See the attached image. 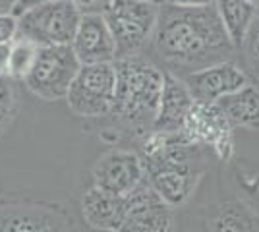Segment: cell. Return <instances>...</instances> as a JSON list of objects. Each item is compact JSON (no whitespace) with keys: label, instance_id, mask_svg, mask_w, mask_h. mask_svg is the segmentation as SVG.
<instances>
[{"label":"cell","instance_id":"1","mask_svg":"<svg viewBox=\"0 0 259 232\" xmlns=\"http://www.w3.org/2000/svg\"><path fill=\"white\" fill-rule=\"evenodd\" d=\"M153 47L172 66H194L195 70L223 62L221 56L234 49L215 4L205 8L162 4Z\"/></svg>","mask_w":259,"mask_h":232},{"label":"cell","instance_id":"2","mask_svg":"<svg viewBox=\"0 0 259 232\" xmlns=\"http://www.w3.org/2000/svg\"><path fill=\"white\" fill-rule=\"evenodd\" d=\"M116 95L108 116L138 135H149L159 114L164 72L143 56L118 58Z\"/></svg>","mask_w":259,"mask_h":232},{"label":"cell","instance_id":"3","mask_svg":"<svg viewBox=\"0 0 259 232\" xmlns=\"http://www.w3.org/2000/svg\"><path fill=\"white\" fill-rule=\"evenodd\" d=\"M161 6L147 0H112L103 12L116 43V60L138 56L145 44L153 41Z\"/></svg>","mask_w":259,"mask_h":232},{"label":"cell","instance_id":"4","mask_svg":"<svg viewBox=\"0 0 259 232\" xmlns=\"http://www.w3.org/2000/svg\"><path fill=\"white\" fill-rule=\"evenodd\" d=\"M83 14L74 0H56L18 16L20 37L37 47H70Z\"/></svg>","mask_w":259,"mask_h":232},{"label":"cell","instance_id":"5","mask_svg":"<svg viewBox=\"0 0 259 232\" xmlns=\"http://www.w3.org/2000/svg\"><path fill=\"white\" fill-rule=\"evenodd\" d=\"M116 95V66L89 64L81 66L72 87L68 91V109L79 118H103L108 116Z\"/></svg>","mask_w":259,"mask_h":232},{"label":"cell","instance_id":"6","mask_svg":"<svg viewBox=\"0 0 259 232\" xmlns=\"http://www.w3.org/2000/svg\"><path fill=\"white\" fill-rule=\"evenodd\" d=\"M79 68L81 64L72 47H41L35 66L23 83L43 101L66 99Z\"/></svg>","mask_w":259,"mask_h":232},{"label":"cell","instance_id":"7","mask_svg":"<svg viewBox=\"0 0 259 232\" xmlns=\"http://www.w3.org/2000/svg\"><path fill=\"white\" fill-rule=\"evenodd\" d=\"M0 232H77L72 215L60 205L43 201L0 203Z\"/></svg>","mask_w":259,"mask_h":232},{"label":"cell","instance_id":"8","mask_svg":"<svg viewBox=\"0 0 259 232\" xmlns=\"http://www.w3.org/2000/svg\"><path fill=\"white\" fill-rule=\"evenodd\" d=\"M145 176L141 157L126 149H110L93 166V186L118 196H130L147 180Z\"/></svg>","mask_w":259,"mask_h":232},{"label":"cell","instance_id":"9","mask_svg":"<svg viewBox=\"0 0 259 232\" xmlns=\"http://www.w3.org/2000/svg\"><path fill=\"white\" fill-rule=\"evenodd\" d=\"M192 97L199 105H217L221 99L249 85L248 74L230 60L199 68L184 77Z\"/></svg>","mask_w":259,"mask_h":232},{"label":"cell","instance_id":"10","mask_svg":"<svg viewBox=\"0 0 259 232\" xmlns=\"http://www.w3.org/2000/svg\"><path fill=\"white\" fill-rule=\"evenodd\" d=\"M178 133L195 147H213L223 159L230 157L232 153V126L217 105L195 103Z\"/></svg>","mask_w":259,"mask_h":232},{"label":"cell","instance_id":"11","mask_svg":"<svg viewBox=\"0 0 259 232\" xmlns=\"http://www.w3.org/2000/svg\"><path fill=\"white\" fill-rule=\"evenodd\" d=\"M128 198V213L118 232H172V209L145 180Z\"/></svg>","mask_w":259,"mask_h":232},{"label":"cell","instance_id":"12","mask_svg":"<svg viewBox=\"0 0 259 232\" xmlns=\"http://www.w3.org/2000/svg\"><path fill=\"white\" fill-rule=\"evenodd\" d=\"M70 47L81 66L116 62V43L103 14H83Z\"/></svg>","mask_w":259,"mask_h":232},{"label":"cell","instance_id":"13","mask_svg":"<svg viewBox=\"0 0 259 232\" xmlns=\"http://www.w3.org/2000/svg\"><path fill=\"white\" fill-rule=\"evenodd\" d=\"M81 213L91 228L118 232L128 213V198L91 186L81 198Z\"/></svg>","mask_w":259,"mask_h":232},{"label":"cell","instance_id":"14","mask_svg":"<svg viewBox=\"0 0 259 232\" xmlns=\"http://www.w3.org/2000/svg\"><path fill=\"white\" fill-rule=\"evenodd\" d=\"M195 101L184 79L164 72V87H162L159 114L153 126V132L178 133L182 130L188 114L194 109Z\"/></svg>","mask_w":259,"mask_h":232},{"label":"cell","instance_id":"15","mask_svg":"<svg viewBox=\"0 0 259 232\" xmlns=\"http://www.w3.org/2000/svg\"><path fill=\"white\" fill-rule=\"evenodd\" d=\"M215 8L232 44L244 47L251 25L257 20L259 8L248 0H215Z\"/></svg>","mask_w":259,"mask_h":232},{"label":"cell","instance_id":"16","mask_svg":"<svg viewBox=\"0 0 259 232\" xmlns=\"http://www.w3.org/2000/svg\"><path fill=\"white\" fill-rule=\"evenodd\" d=\"M232 128H259V89L246 85L217 103Z\"/></svg>","mask_w":259,"mask_h":232},{"label":"cell","instance_id":"17","mask_svg":"<svg viewBox=\"0 0 259 232\" xmlns=\"http://www.w3.org/2000/svg\"><path fill=\"white\" fill-rule=\"evenodd\" d=\"M39 49L35 43L18 37L14 43H12V53H10V72L8 77L10 79H22L25 81V77L29 76V72L35 66V60L39 55Z\"/></svg>","mask_w":259,"mask_h":232},{"label":"cell","instance_id":"18","mask_svg":"<svg viewBox=\"0 0 259 232\" xmlns=\"http://www.w3.org/2000/svg\"><path fill=\"white\" fill-rule=\"evenodd\" d=\"M18 111V95L10 77L0 76V133L8 130Z\"/></svg>","mask_w":259,"mask_h":232},{"label":"cell","instance_id":"19","mask_svg":"<svg viewBox=\"0 0 259 232\" xmlns=\"http://www.w3.org/2000/svg\"><path fill=\"white\" fill-rule=\"evenodd\" d=\"M244 51H246V60H248L249 68L259 77V16L244 41Z\"/></svg>","mask_w":259,"mask_h":232},{"label":"cell","instance_id":"20","mask_svg":"<svg viewBox=\"0 0 259 232\" xmlns=\"http://www.w3.org/2000/svg\"><path fill=\"white\" fill-rule=\"evenodd\" d=\"M20 37V22L14 14H0V44H12Z\"/></svg>","mask_w":259,"mask_h":232},{"label":"cell","instance_id":"21","mask_svg":"<svg viewBox=\"0 0 259 232\" xmlns=\"http://www.w3.org/2000/svg\"><path fill=\"white\" fill-rule=\"evenodd\" d=\"M219 230L221 232H248V226L242 219H238L234 213H227L219 221Z\"/></svg>","mask_w":259,"mask_h":232},{"label":"cell","instance_id":"22","mask_svg":"<svg viewBox=\"0 0 259 232\" xmlns=\"http://www.w3.org/2000/svg\"><path fill=\"white\" fill-rule=\"evenodd\" d=\"M81 14H103L112 0H74Z\"/></svg>","mask_w":259,"mask_h":232},{"label":"cell","instance_id":"23","mask_svg":"<svg viewBox=\"0 0 259 232\" xmlns=\"http://www.w3.org/2000/svg\"><path fill=\"white\" fill-rule=\"evenodd\" d=\"M49 2H56V0H18L16 8H14V16L18 18V16H22L23 12L37 8V6H43V4H49Z\"/></svg>","mask_w":259,"mask_h":232},{"label":"cell","instance_id":"24","mask_svg":"<svg viewBox=\"0 0 259 232\" xmlns=\"http://www.w3.org/2000/svg\"><path fill=\"white\" fill-rule=\"evenodd\" d=\"M166 4L178 6V8H205V6H213L215 0H166Z\"/></svg>","mask_w":259,"mask_h":232},{"label":"cell","instance_id":"25","mask_svg":"<svg viewBox=\"0 0 259 232\" xmlns=\"http://www.w3.org/2000/svg\"><path fill=\"white\" fill-rule=\"evenodd\" d=\"M10 53L12 44H0V76L8 77L10 72Z\"/></svg>","mask_w":259,"mask_h":232},{"label":"cell","instance_id":"26","mask_svg":"<svg viewBox=\"0 0 259 232\" xmlns=\"http://www.w3.org/2000/svg\"><path fill=\"white\" fill-rule=\"evenodd\" d=\"M18 0H0V14H14Z\"/></svg>","mask_w":259,"mask_h":232},{"label":"cell","instance_id":"27","mask_svg":"<svg viewBox=\"0 0 259 232\" xmlns=\"http://www.w3.org/2000/svg\"><path fill=\"white\" fill-rule=\"evenodd\" d=\"M147 2H153V4H159V6H161V4H166V0H147Z\"/></svg>","mask_w":259,"mask_h":232},{"label":"cell","instance_id":"28","mask_svg":"<svg viewBox=\"0 0 259 232\" xmlns=\"http://www.w3.org/2000/svg\"><path fill=\"white\" fill-rule=\"evenodd\" d=\"M253 188H255V192L259 194V176L255 178V182H253Z\"/></svg>","mask_w":259,"mask_h":232},{"label":"cell","instance_id":"29","mask_svg":"<svg viewBox=\"0 0 259 232\" xmlns=\"http://www.w3.org/2000/svg\"><path fill=\"white\" fill-rule=\"evenodd\" d=\"M248 2H251V4L255 6V8H259V0H248Z\"/></svg>","mask_w":259,"mask_h":232}]
</instances>
